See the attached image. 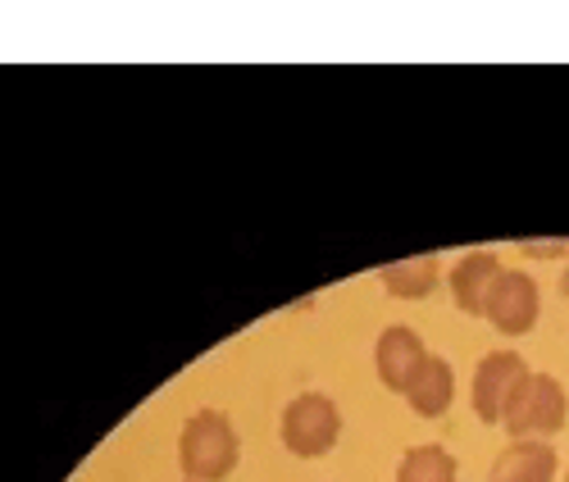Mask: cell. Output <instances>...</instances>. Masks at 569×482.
Segmentation results:
<instances>
[{"label":"cell","instance_id":"6","mask_svg":"<svg viewBox=\"0 0 569 482\" xmlns=\"http://www.w3.org/2000/svg\"><path fill=\"white\" fill-rule=\"evenodd\" d=\"M433 351L423 347V337L406 323H392L378 332V342H373V369H378V382H383L388 392H401L415 382V373L423 369V360H429Z\"/></svg>","mask_w":569,"mask_h":482},{"label":"cell","instance_id":"2","mask_svg":"<svg viewBox=\"0 0 569 482\" xmlns=\"http://www.w3.org/2000/svg\"><path fill=\"white\" fill-rule=\"evenodd\" d=\"M565 419H569V401H565L560 378L556 373H533L525 388L515 392L501 428L515 442H547L565 428Z\"/></svg>","mask_w":569,"mask_h":482},{"label":"cell","instance_id":"8","mask_svg":"<svg viewBox=\"0 0 569 482\" xmlns=\"http://www.w3.org/2000/svg\"><path fill=\"white\" fill-rule=\"evenodd\" d=\"M556 451L551 442H510L483 482H551L556 478Z\"/></svg>","mask_w":569,"mask_h":482},{"label":"cell","instance_id":"12","mask_svg":"<svg viewBox=\"0 0 569 482\" xmlns=\"http://www.w3.org/2000/svg\"><path fill=\"white\" fill-rule=\"evenodd\" d=\"M525 255H538V260H556V255H569L565 241H525Z\"/></svg>","mask_w":569,"mask_h":482},{"label":"cell","instance_id":"5","mask_svg":"<svg viewBox=\"0 0 569 482\" xmlns=\"http://www.w3.org/2000/svg\"><path fill=\"white\" fill-rule=\"evenodd\" d=\"M538 314H542L538 278H529L525 269H501V278L492 282V292H488L483 319L506 337H525V332L538 328Z\"/></svg>","mask_w":569,"mask_h":482},{"label":"cell","instance_id":"7","mask_svg":"<svg viewBox=\"0 0 569 482\" xmlns=\"http://www.w3.org/2000/svg\"><path fill=\"white\" fill-rule=\"evenodd\" d=\"M501 278V260H497V251H469L456 269H451V297H456V305L465 310V314H483V305H488V292H492V282Z\"/></svg>","mask_w":569,"mask_h":482},{"label":"cell","instance_id":"4","mask_svg":"<svg viewBox=\"0 0 569 482\" xmlns=\"http://www.w3.org/2000/svg\"><path fill=\"white\" fill-rule=\"evenodd\" d=\"M533 378V369L525 364V355L519 351H492L479 360V369H473V388H469V401H473V414H479L483 423H506V410L515 401V392L525 388V382Z\"/></svg>","mask_w":569,"mask_h":482},{"label":"cell","instance_id":"9","mask_svg":"<svg viewBox=\"0 0 569 482\" xmlns=\"http://www.w3.org/2000/svg\"><path fill=\"white\" fill-rule=\"evenodd\" d=\"M406 401L419 419H438L451 410L456 401V369L442 360V355H429L423 360V369L415 373V382L406 388Z\"/></svg>","mask_w":569,"mask_h":482},{"label":"cell","instance_id":"13","mask_svg":"<svg viewBox=\"0 0 569 482\" xmlns=\"http://www.w3.org/2000/svg\"><path fill=\"white\" fill-rule=\"evenodd\" d=\"M560 297H569V264H565V278H560Z\"/></svg>","mask_w":569,"mask_h":482},{"label":"cell","instance_id":"14","mask_svg":"<svg viewBox=\"0 0 569 482\" xmlns=\"http://www.w3.org/2000/svg\"><path fill=\"white\" fill-rule=\"evenodd\" d=\"M565 482H569V478H565Z\"/></svg>","mask_w":569,"mask_h":482},{"label":"cell","instance_id":"10","mask_svg":"<svg viewBox=\"0 0 569 482\" xmlns=\"http://www.w3.org/2000/svg\"><path fill=\"white\" fill-rule=\"evenodd\" d=\"M378 278H383V292L388 297H401V301H423L433 297V287L442 282V264L433 251L423 255H406V260H392L378 269Z\"/></svg>","mask_w":569,"mask_h":482},{"label":"cell","instance_id":"3","mask_svg":"<svg viewBox=\"0 0 569 482\" xmlns=\"http://www.w3.org/2000/svg\"><path fill=\"white\" fill-rule=\"evenodd\" d=\"M342 438V410L323 392H301L282 410V446L297 460H319L338 446Z\"/></svg>","mask_w":569,"mask_h":482},{"label":"cell","instance_id":"11","mask_svg":"<svg viewBox=\"0 0 569 482\" xmlns=\"http://www.w3.org/2000/svg\"><path fill=\"white\" fill-rule=\"evenodd\" d=\"M397 482H456V455L442 442L410 446L397 464Z\"/></svg>","mask_w":569,"mask_h":482},{"label":"cell","instance_id":"1","mask_svg":"<svg viewBox=\"0 0 569 482\" xmlns=\"http://www.w3.org/2000/svg\"><path fill=\"white\" fill-rule=\"evenodd\" d=\"M178 464L187 482H223L237 469V432L223 410H201L182 423Z\"/></svg>","mask_w":569,"mask_h":482}]
</instances>
